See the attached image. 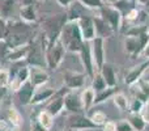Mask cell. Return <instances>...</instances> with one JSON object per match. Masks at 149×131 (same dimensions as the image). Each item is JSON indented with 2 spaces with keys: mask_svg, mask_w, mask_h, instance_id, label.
Returning a JSON list of instances; mask_svg holds the SVG:
<instances>
[{
  "mask_svg": "<svg viewBox=\"0 0 149 131\" xmlns=\"http://www.w3.org/2000/svg\"><path fill=\"white\" fill-rule=\"evenodd\" d=\"M36 37L37 33L33 24H26L21 20L7 21V33L4 42L9 47V50L28 46L36 39Z\"/></svg>",
  "mask_w": 149,
  "mask_h": 131,
  "instance_id": "cell-1",
  "label": "cell"
},
{
  "mask_svg": "<svg viewBox=\"0 0 149 131\" xmlns=\"http://www.w3.org/2000/svg\"><path fill=\"white\" fill-rule=\"evenodd\" d=\"M65 22H67V13L51 15L42 20L41 38L43 39L45 46L46 47L51 46L60 38V33H62V29L65 25Z\"/></svg>",
  "mask_w": 149,
  "mask_h": 131,
  "instance_id": "cell-2",
  "label": "cell"
},
{
  "mask_svg": "<svg viewBox=\"0 0 149 131\" xmlns=\"http://www.w3.org/2000/svg\"><path fill=\"white\" fill-rule=\"evenodd\" d=\"M59 39L64 45L65 51L73 53V54H79L80 49L84 43V39H82L77 22H70V21H67L65 25L63 26Z\"/></svg>",
  "mask_w": 149,
  "mask_h": 131,
  "instance_id": "cell-3",
  "label": "cell"
},
{
  "mask_svg": "<svg viewBox=\"0 0 149 131\" xmlns=\"http://www.w3.org/2000/svg\"><path fill=\"white\" fill-rule=\"evenodd\" d=\"M25 64L29 67H38V68H47L46 64V46L42 38H36L29 46V51L26 55Z\"/></svg>",
  "mask_w": 149,
  "mask_h": 131,
  "instance_id": "cell-4",
  "label": "cell"
},
{
  "mask_svg": "<svg viewBox=\"0 0 149 131\" xmlns=\"http://www.w3.org/2000/svg\"><path fill=\"white\" fill-rule=\"evenodd\" d=\"M100 17L110 26V29L114 33H119L122 30V25H123V15L122 12L115 8L114 5L105 4L100 9Z\"/></svg>",
  "mask_w": 149,
  "mask_h": 131,
  "instance_id": "cell-5",
  "label": "cell"
},
{
  "mask_svg": "<svg viewBox=\"0 0 149 131\" xmlns=\"http://www.w3.org/2000/svg\"><path fill=\"white\" fill-rule=\"evenodd\" d=\"M65 47L64 45L62 43L60 39H58L54 45L46 47V64L47 68L51 69V71H55L58 69L60 66H62L63 60H64L65 57Z\"/></svg>",
  "mask_w": 149,
  "mask_h": 131,
  "instance_id": "cell-6",
  "label": "cell"
},
{
  "mask_svg": "<svg viewBox=\"0 0 149 131\" xmlns=\"http://www.w3.org/2000/svg\"><path fill=\"white\" fill-rule=\"evenodd\" d=\"M149 41V33L145 32L139 37H126L124 38V50L131 58H137L143 55L145 46Z\"/></svg>",
  "mask_w": 149,
  "mask_h": 131,
  "instance_id": "cell-7",
  "label": "cell"
},
{
  "mask_svg": "<svg viewBox=\"0 0 149 131\" xmlns=\"http://www.w3.org/2000/svg\"><path fill=\"white\" fill-rule=\"evenodd\" d=\"M79 57H80V62L82 64L84 72L86 74L88 77L92 79L94 76V74L97 72L94 66V60H93V55H92V47H90V42L84 41L81 49L79 51Z\"/></svg>",
  "mask_w": 149,
  "mask_h": 131,
  "instance_id": "cell-8",
  "label": "cell"
},
{
  "mask_svg": "<svg viewBox=\"0 0 149 131\" xmlns=\"http://www.w3.org/2000/svg\"><path fill=\"white\" fill-rule=\"evenodd\" d=\"M67 129L85 131V130H97V129H101V127L97 126L94 122L90 121V118L85 113H82V114H71L68 117Z\"/></svg>",
  "mask_w": 149,
  "mask_h": 131,
  "instance_id": "cell-9",
  "label": "cell"
},
{
  "mask_svg": "<svg viewBox=\"0 0 149 131\" xmlns=\"http://www.w3.org/2000/svg\"><path fill=\"white\" fill-rule=\"evenodd\" d=\"M29 77H30V67L28 64L20 66L13 72H10V83H9L8 89L15 93L16 90L20 89L26 81H29Z\"/></svg>",
  "mask_w": 149,
  "mask_h": 131,
  "instance_id": "cell-10",
  "label": "cell"
},
{
  "mask_svg": "<svg viewBox=\"0 0 149 131\" xmlns=\"http://www.w3.org/2000/svg\"><path fill=\"white\" fill-rule=\"evenodd\" d=\"M68 90L70 89L63 85L60 89H56L55 95L52 96L51 100L47 102V106L45 109H46L52 117H58L63 111V109H64V96Z\"/></svg>",
  "mask_w": 149,
  "mask_h": 131,
  "instance_id": "cell-11",
  "label": "cell"
},
{
  "mask_svg": "<svg viewBox=\"0 0 149 131\" xmlns=\"http://www.w3.org/2000/svg\"><path fill=\"white\" fill-rule=\"evenodd\" d=\"M86 74L85 72H76V71H65L63 74V85L68 88L70 90L81 89L85 85L86 80Z\"/></svg>",
  "mask_w": 149,
  "mask_h": 131,
  "instance_id": "cell-12",
  "label": "cell"
},
{
  "mask_svg": "<svg viewBox=\"0 0 149 131\" xmlns=\"http://www.w3.org/2000/svg\"><path fill=\"white\" fill-rule=\"evenodd\" d=\"M77 25H79V28H80V32H81V36H82L84 41L92 42L93 39L97 37L94 18H93L92 16L82 15L81 17L77 20Z\"/></svg>",
  "mask_w": 149,
  "mask_h": 131,
  "instance_id": "cell-13",
  "label": "cell"
},
{
  "mask_svg": "<svg viewBox=\"0 0 149 131\" xmlns=\"http://www.w3.org/2000/svg\"><path fill=\"white\" fill-rule=\"evenodd\" d=\"M90 47H92V55H93V60H94L95 69L100 71L101 67L106 63L105 39L101 38V37H95V38L90 42Z\"/></svg>",
  "mask_w": 149,
  "mask_h": 131,
  "instance_id": "cell-14",
  "label": "cell"
},
{
  "mask_svg": "<svg viewBox=\"0 0 149 131\" xmlns=\"http://www.w3.org/2000/svg\"><path fill=\"white\" fill-rule=\"evenodd\" d=\"M64 110L71 114H82L85 113L81 104V97L77 90H68L64 96Z\"/></svg>",
  "mask_w": 149,
  "mask_h": 131,
  "instance_id": "cell-15",
  "label": "cell"
},
{
  "mask_svg": "<svg viewBox=\"0 0 149 131\" xmlns=\"http://www.w3.org/2000/svg\"><path fill=\"white\" fill-rule=\"evenodd\" d=\"M20 0H0V17L5 21L15 20V16L18 15Z\"/></svg>",
  "mask_w": 149,
  "mask_h": 131,
  "instance_id": "cell-16",
  "label": "cell"
},
{
  "mask_svg": "<svg viewBox=\"0 0 149 131\" xmlns=\"http://www.w3.org/2000/svg\"><path fill=\"white\" fill-rule=\"evenodd\" d=\"M148 67H149V59L144 60L143 63H140V64H137V66H134L126 74V76H124V83H126L128 87H132L135 83H137L143 77V75L145 74Z\"/></svg>",
  "mask_w": 149,
  "mask_h": 131,
  "instance_id": "cell-17",
  "label": "cell"
},
{
  "mask_svg": "<svg viewBox=\"0 0 149 131\" xmlns=\"http://www.w3.org/2000/svg\"><path fill=\"white\" fill-rule=\"evenodd\" d=\"M50 80V75L47 74V71L45 68H38V67H30V77L29 81L33 84V87L36 88H41L49 83Z\"/></svg>",
  "mask_w": 149,
  "mask_h": 131,
  "instance_id": "cell-18",
  "label": "cell"
},
{
  "mask_svg": "<svg viewBox=\"0 0 149 131\" xmlns=\"http://www.w3.org/2000/svg\"><path fill=\"white\" fill-rule=\"evenodd\" d=\"M34 92H36V88L33 87V84L30 81H26L20 89L15 92V97L17 98L18 102L22 106H28L31 104V98H33Z\"/></svg>",
  "mask_w": 149,
  "mask_h": 131,
  "instance_id": "cell-19",
  "label": "cell"
},
{
  "mask_svg": "<svg viewBox=\"0 0 149 131\" xmlns=\"http://www.w3.org/2000/svg\"><path fill=\"white\" fill-rule=\"evenodd\" d=\"M4 121L13 129H21V126H22V116L20 114V111L16 109V106L13 104H8L7 108H5Z\"/></svg>",
  "mask_w": 149,
  "mask_h": 131,
  "instance_id": "cell-20",
  "label": "cell"
},
{
  "mask_svg": "<svg viewBox=\"0 0 149 131\" xmlns=\"http://www.w3.org/2000/svg\"><path fill=\"white\" fill-rule=\"evenodd\" d=\"M18 17L21 21L26 24H36L38 21V15H37V4H28L21 5L18 9Z\"/></svg>",
  "mask_w": 149,
  "mask_h": 131,
  "instance_id": "cell-21",
  "label": "cell"
},
{
  "mask_svg": "<svg viewBox=\"0 0 149 131\" xmlns=\"http://www.w3.org/2000/svg\"><path fill=\"white\" fill-rule=\"evenodd\" d=\"M55 92H56V89H54V88H47L46 85L41 87V88H37L33 95V98H31L30 105H39V104L47 102V101L51 100V97L55 95Z\"/></svg>",
  "mask_w": 149,
  "mask_h": 131,
  "instance_id": "cell-22",
  "label": "cell"
},
{
  "mask_svg": "<svg viewBox=\"0 0 149 131\" xmlns=\"http://www.w3.org/2000/svg\"><path fill=\"white\" fill-rule=\"evenodd\" d=\"M100 74L102 75V77L105 79L107 87H116L118 84V79H116V72H115V67L110 63H105L100 69Z\"/></svg>",
  "mask_w": 149,
  "mask_h": 131,
  "instance_id": "cell-23",
  "label": "cell"
},
{
  "mask_svg": "<svg viewBox=\"0 0 149 131\" xmlns=\"http://www.w3.org/2000/svg\"><path fill=\"white\" fill-rule=\"evenodd\" d=\"M131 88H132V92H134L135 97L141 100L144 104L149 100V83H147L145 80L140 79L139 81L135 83Z\"/></svg>",
  "mask_w": 149,
  "mask_h": 131,
  "instance_id": "cell-24",
  "label": "cell"
},
{
  "mask_svg": "<svg viewBox=\"0 0 149 131\" xmlns=\"http://www.w3.org/2000/svg\"><path fill=\"white\" fill-rule=\"evenodd\" d=\"M29 46H22V47H16V49H12L9 50L7 55V60L8 62H12V63H25V59H26V55H28V51H29Z\"/></svg>",
  "mask_w": 149,
  "mask_h": 131,
  "instance_id": "cell-25",
  "label": "cell"
},
{
  "mask_svg": "<svg viewBox=\"0 0 149 131\" xmlns=\"http://www.w3.org/2000/svg\"><path fill=\"white\" fill-rule=\"evenodd\" d=\"M80 97H81V104H82V108H84V111H89L94 106L95 90L92 87L82 89V92L80 93Z\"/></svg>",
  "mask_w": 149,
  "mask_h": 131,
  "instance_id": "cell-26",
  "label": "cell"
},
{
  "mask_svg": "<svg viewBox=\"0 0 149 131\" xmlns=\"http://www.w3.org/2000/svg\"><path fill=\"white\" fill-rule=\"evenodd\" d=\"M94 18V24H95V33H97V37H101V38H109V37H111L114 34V32L110 29V26L107 25V24L105 22V21L102 20V18L100 17V16H97V17H93Z\"/></svg>",
  "mask_w": 149,
  "mask_h": 131,
  "instance_id": "cell-27",
  "label": "cell"
},
{
  "mask_svg": "<svg viewBox=\"0 0 149 131\" xmlns=\"http://www.w3.org/2000/svg\"><path fill=\"white\" fill-rule=\"evenodd\" d=\"M37 119L39 121V123L45 127L47 131H50L54 127V122H55V117H52L46 109L41 110L38 114H37Z\"/></svg>",
  "mask_w": 149,
  "mask_h": 131,
  "instance_id": "cell-28",
  "label": "cell"
},
{
  "mask_svg": "<svg viewBox=\"0 0 149 131\" xmlns=\"http://www.w3.org/2000/svg\"><path fill=\"white\" fill-rule=\"evenodd\" d=\"M128 122L132 126L134 131H144L147 127V122H145L144 117L141 114H135V113H130L128 116Z\"/></svg>",
  "mask_w": 149,
  "mask_h": 131,
  "instance_id": "cell-29",
  "label": "cell"
},
{
  "mask_svg": "<svg viewBox=\"0 0 149 131\" xmlns=\"http://www.w3.org/2000/svg\"><path fill=\"white\" fill-rule=\"evenodd\" d=\"M115 93H116V87H114V88L107 87L106 89L101 90V92H97L95 93V98H94V105H100V104L106 102L107 100L113 98Z\"/></svg>",
  "mask_w": 149,
  "mask_h": 131,
  "instance_id": "cell-30",
  "label": "cell"
},
{
  "mask_svg": "<svg viewBox=\"0 0 149 131\" xmlns=\"http://www.w3.org/2000/svg\"><path fill=\"white\" fill-rule=\"evenodd\" d=\"M114 100V105L119 109L120 111H127L130 106V100L123 95V93H115L113 97Z\"/></svg>",
  "mask_w": 149,
  "mask_h": 131,
  "instance_id": "cell-31",
  "label": "cell"
},
{
  "mask_svg": "<svg viewBox=\"0 0 149 131\" xmlns=\"http://www.w3.org/2000/svg\"><path fill=\"white\" fill-rule=\"evenodd\" d=\"M88 117L90 118V121L94 122V123L97 125V126H100V127H102V125L105 123L106 121H109L106 113H105V111H102V110L90 111V113H88Z\"/></svg>",
  "mask_w": 149,
  "mask_h": 131,
  "instance_id": "cell-32",
  "label": "cell"
},
{
  "mask_svg": "<svg viewBox=\"0 0 149 131\" xmlns=\"http://www.w3.org/2000/svg\"><path fill=\"white\" fill-rule=\"evenodd\" d=\"M92 88L95 90V93L101 92V90H103V89L107 88V84H106L105 79L102 77V75L100 74V71L95 72L94 76L92 77Z\"/></svg>",
  "mask_w": 149,
  "mask_h": 131,
  "instance_id": "cell-33",
  "label": "cell"
},
{
  "mask_svg": "<svg viewBox=\"0 0 149 131\" xmlns=\"http://www.w3.org/2000/svg\"><path fill=\"white\" fill-rule=\"evenodd\" d=\"M76 1H79L82 7L88 8V9H98L100 11L101 8L105 5V3H103L102 0H76Z\"/></svg>",
  "mask_w": 149,
  "mask_h": 131,
  "instance_id": "cell-34",
  "label": "cell"
},
{
  "mask_svg": "<svg viewBox=\"0 0 149 131\" xmlns=\"http://www.w3.org/2000/svg\"><path fill=\"white\" fill-rule=\"evenodd\" d=\"M143 108H144V102L139 98L134 97L130 101V106H128V111L130 113H135V114H141Z\"/></svg>",
  "mask_w": 149,
  "mask_h": 131,
  "instance_id": "cell-35",
  "label": "cell"
},
{
  "mask_svg": "<svg viewBox=\"0 0 149 131\" xmlns=\"http://www.w3.org/2000/svg\"><path fill=\"white\" fill-rule=\"evenodd\" d=\"M10 83V72L5 68H0V87L8 88Z\"/></svg>",
  "mask_w": 149,
  "mask_h": 131,
  "instance_id": "cell-36",
  "label": "cell"
},
{
  "mask_svg": "<svg viewBox=\"0 0 149 131\" xmlns=\"http://www.w3.org/2000/svg\"><path fill=\"white\" fill-rule=\"evenodd\" d=\"M29 127H30V131H47L39 123V121L37 119V116L30 117V125H29Z\"/></svg>",
  "mask_w": 149,
  "mask_h": 131,
  "instance_id": "cell-37",
  "label": "cell"
},
{
  "mask_svg": "<svg viewBox=\"0 0 149 131\" xmlns=\"http://www.w3.org/2000/svg\"><path fill=\"white\" fill-rule=\"evenodd\" d=\"M115 123H116V131H134L128 119H120V121L115 122Z\"/></svg>",
  "mask_w": 149,
  "mask_h": 131,
  "instance_id": "cell-38",
  "label": "cell"
},
{
  "mask_svg": "<svg viewBox=\"0 0 149 131\" xmlns=\"http://www.w3.org/2000/svg\"><path fill=\"white\" fill-rule=\"evenodd\" d=\"M9 53V47L7 46L4 41H0V62L7 60V55Z\"/></svg>",
  "mask_w": 149,
  "mask_h": 131,
  "instance_id": "cell-39",
  "label": "cell"
},
{
  "mask_svg": "<svg viewBox=\"0 0 149 131\" xmlns=\"http://www.w3.org/2000/svg\"><path fill=\"white\" fill-rule=\"evenodd\" d=\"M101 129L102 131H116V123L114 121H106Z\"/></svg>",
  "mask_w": 149,
  "mask_h": 131,
  "instance_id": "cell-40",
  "label": "cell"
},
{
  "mask_svg": "<svg viewBox=\"0 0 149 131\" xmlns=\"http://www.w3.org/2000/svg\"><path fill=\"white\" fill-rule=\"evenodd\" d=\"M7 33V21L0 17V41H4Z\"/></svg>",
  "mask_w": 149,
  "mask_h": 131,
  "instance_id": "cell-41",
  "label": "cell"
},
{
  "mask_svg": "<svg viewBox=\"0 0 149 131\" xmlns=\"http://www.w3.org/2000/svg\"><path fill=\"white\" fill-rule=\"evenodd\" d=\"M141 116L144 117L145 122L147 123H149V100L147 101V102L144 104V108H143V111H141Z\"/></svg>",
  "mask_w": 149,
  "mask_h": 131,
  "instance_id": "cell-42",
  "label": "cell"
},
{
  "mask_svg": "<svg viewBox=\"0 0 149 131\" xmlns=\"http://www.w3.org/2000/svg\"><path fill=\"white\" fill-rule=\"evenodd\" d=\"M8 92H9V89H8V88H3V87H0V105H1V104L4 102V100H5V97H7Z\"/></svg>",
  "mask_w": 149,
  "mask_h": 131,
  "instance_id": "cell-43",
  "label": "cell"
},
{
  "mask_svg": "<svg viewBox=\"0 0 149 131\" xmlns=\"http://www.w3.org/2000/svg\"><path fill=\"white\" fill-rule=\"evenodd\" d=\"M56 3L63 8H68L73 3V0H56Z\"/></svg>",
  "mask_w": 149,
  "mask_h": 131,
  "instance_id": "cell-44",
  "label": "cell"
},
{
  "mask_svg": "<svg viewBox=\"0 0 149 131\" xmlns=\"http://www.w3.org/2000/svg\"><path fill=\"white\" fill-rule=\"evenodd\" d=\"M10 126L4 121V119H0V131H9Z\"/></svg>",
  "mask_w": 149,
  "mask_h": 131,
  "instance_id": "cell-45",
  "label": "cell"
},
{
  "mask_svg": "<svg viewBox=\"0 0 149 131\" xmlns=\"http://www.w3.org/2000/svg\"><path fill=\"white\" fill-rule=\"evenodd\" d=\"M28 4H36V0H20V7L21 5H28Z\"/></svg>",
  "mask_w": 149,
  "mask_h": 131,
  "instance_id": "cell-46",
  "label": "cell"
},
{
  "mask_svg": "<svg viewBox=\"0 0 149 131\" xmlns=\"http://www.w3.org/2000/svg\"><path fill=\"white\" fill-rule=\"evenodd\" d=\"M143 55H144L147 59H149V41H148V43H147V46H145V49H144V51H143Z\"/></svg>",
  "mask_w": 149,
  "mask_h": 131,
  "instance_id": "cell-47",
  "label": "cell"
},
{
  "mask_svg": "<svg viewBox=\"0 0 149 131\" xmlns=\"http://www.w3.org/2000/svg\"><path fill=\"white\" fill-rule=\"evenodd\" d=\"M143 80H145L147 83H149V67L147 68V71H145V74L143 75V77H141Z\"/></svg>",
  "mask_w": 149,
  "mask_h": 131,
  "instance_id": "cell-48",
  "label": "cell"
},
{
  "mask_svg": "<svg viewBox=\"0 0 149 131\" xmlns=\"http://www.w3.org/2000/svg\"><path fill=\"white\" fill-rule=\"evenodd\" d=\"M118 1H120V0H107V3L106 4H110V5H114V4H116Z\"/></svg>",
  "mask_w": 149,
  "mask_h": 131,
  "instance_id": "cell-49",
  "label": "cell"
},
{
  "mask_svg": "<svg viewBox=\"0 0 149 131\" xmlns=\"http://www.w3.org/2000/svg\"><path fill=\"white\" fill-rule=\"evenodd\" d=\"M9 131H21V129H13V127H10Z\"/></svg>",
  "mask_w": 149,
  "mask_h": 131,
  "instance_id": "cell-50",
  "label": "cell"
},
{
  "mask_svg": "<svg viewBox=\"0 0 149 131\" xmlns=\"http://www.w3.org/2000/svg\"><path fill=\"white\" fill-rule=\"evenodd\" d=\"M67 131H77V130H70V129H67Z\"/></svg>",
  "mask_w": 149,
  "mask_h": 131,
  "instance_id": "cell-51",
  "label": "cell"
},
{
  "mask_svg": "<svg viewBox=\"0 0 149 131\" xmlns=\"http://www.w3.org/2000/svg\"><path fill=\"white\" fill-rule=\"evenodd\" d=\"M102 1H103V3H105V4H106V3H107V0H102Z\"/></svg>",
  "mask_w": 149,
  "mask_h": 131,
  "instance_id": "cell-52",
  "label": "cell"
},
{
  "mask_svg": "<svg viewBox=\"0 0 149 131\" xmlns=\"http://www.w3.org/2000/svg\"><path fill=\"white\" fill-rule=\"evenodd\" d=\"M148 33H149V24H148Z\"/></svg>",
  "mask_w": 149,
  "mask_h": 131,
  "instance_id": "cell-53",
  "label": "cell"
},
{
  "mask_svg": "<svg viewBox=\"0 0 149 131\" xmlns=\"http://www.w3.org/2000/svg\"><path fill=\"white\" fill-rule=\"evenodd\" d=\"M42 1H47V0H42Z\"/></svg>",
  "mask_w": 149,
  "mask_h": 131,
  "instance_id": "cell-54",
  "label": "cell"
},
{
  "mask_svg": "<svg viewBox=\"0 0 149 131\" xmlns=\"http://www.w3.org/2000/svg\"><path fill=\"white\" fill-rule=\"evenodd\" d=\"M63 131H67V129H65V130H63Z\"/></svg>",
  "mask_w": 149,
  "mask_h": 131,
  "instance_id": "cell-55",
  "label": "cell"
}]
</instances>
